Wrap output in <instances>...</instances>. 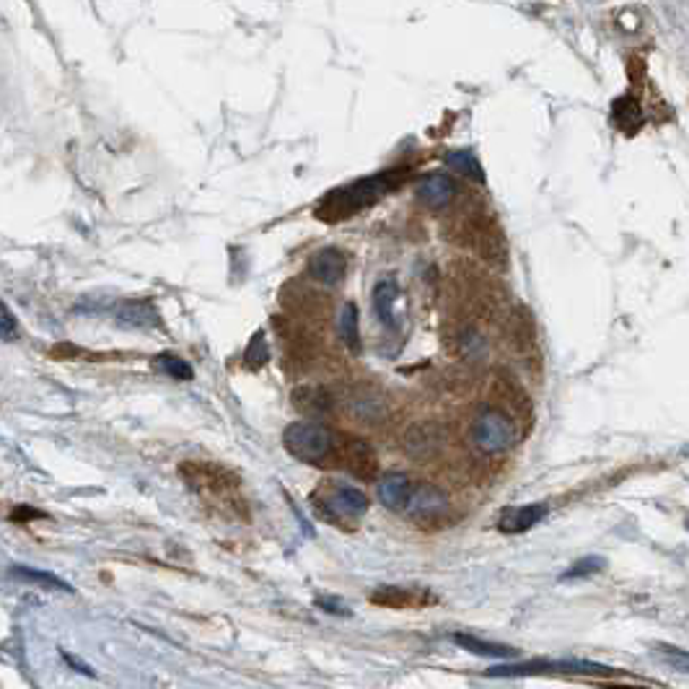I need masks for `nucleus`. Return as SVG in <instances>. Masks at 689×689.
<instances>
[{
	"label": "nucleus",
	"mask_w": 689,
	"mask_h": 689,
	"mask_svg": "<svg viewBox=\"0 0 689 689\" xmlns=\"http://www.w3.org/2000/svg\"><path fill=\"white\" fill-rule=\"evenodd\" d=\"M544 516H547V506H544V503L518 506V508H508V511L500 516L498 529L506 532V534H521V532H529L532 526H537Z\"/></svg>",
	"instance_id": "9"
},
{
	"label": "nucleus",
	"mask_w": 689,
	"mask_h": 689,
	"mask_svg": "<svg viewBox=\"0 0 689 689\" xmlns=\"http://www.w3.org/2000/svg\"><path fill=\"white\" fill-rule=\"evenodd\" d=\"M156 369L161 370V373H166L174 381H192V376H195L192 366H190L184 358L174 355V353H161V355H156Z\"/></svg>",
	"instance_id": "17"
},
{
	"label": "nucleus",
	"mask_w": 689,
	"mask_h": 689,
	"mask_svg": "<svg viewBox=\"0 0 689 689\" xmlns=\"http://www.w3.org/2000/svg\"><path fill=\"white\" fill-rule=\"evenodd\" d=\"M604 567H607V560H604V557L591 555V557H583V560H578V563H573V566L567 567L566 573H563V581L586 578V575H593V573H599V570H604Z\"/></svg>",
	"instance_id": "20"
},
{
	"label": "nucleus",
	"mask_w": 689,
	"mask_h": 689,
	"mask_svg": "<svg viewBox=\"0 0 689 689\" xmlns=\"http://www.w3.org/2000/svg\"><path fill=\"white\" fill-rule=\"evenodd\" d=\"M448 495L436 488V485H418L413 488V495L407 500V508L404 514L413 518V521H436L441 518L443 514H448Z\"/></svg>",
	"instance_id": "5"
},
{
	"label": "nucleus",
	"mask_w": 689,
	"mask_h": 689,
	"mask_svg": "<svg viewBox=\"0 0 689 689\" xmlns=\"http://www.w3.org/2000/svg\"><path fill=\"white\" fill-rule=\"evenodd\" d=\"M612 123L625 132V135H635L642 127V112H640L638 101L630 97L617 98L612 104Z\"/></svg>",
	"instance_id": "14"
},
{
	"label": "nucleus",
	"mask_w": 689,
	"mask_h": 689,
	"mask_svg": "<svg viewBox=\"0 0 689 689\" xmlns=\"http://www.w3.org/2000/svg\"><path fill=\"white\" fill-rule=\"evenodd\" d=\"M337 332L350 350H361V324H358V306L353 301H344L337 317Z\"/></svg>",
	"instance_id": "16"
},
{
	"label": "nucleus",
	"mask_w": 689,
	"mask_h": 689,
	"mask_svg": "<svg viewBox=\"0 0 689 689\" xmlns=\"http://www.w3.org/2000/svg\"><path fill=\"white\" fill-rule=\"evenodd\" d=\"M456 197V182L448 174H428L418 182V200L430 210H443Z\"/></svg>",
	"instance_id": "7"
},
{
	"label": "nucleus",
	"mask_w": 689,
	"mask_h": 689,
	"mask_svg": "<svg viewBox=\"0 0 689 689\" xmlns=\"http://www.w3.org/2000/svg\"><path fill=\"white\" fill-rule=\"evenodd\" d=\"M344 464L347 469L361 477V480H370L376 474V454L370 448L369 441H347L344 443Z\"/></svg>",
	"instance_id": "11"
},
{
	"label": "nucleus",
	"mask_w": 689,
	"mask_h": 689,
	"mask_svg": "<svg viewBox=\"0 0 689 689\" xmlns=\"http://www.w3.org/2000/svg\"><path fill=\"white\" fill-rule=\"evenodd\" d=\"M11 578L16 581H24V583H39L49 591H65V593H73V586L65 583L63 578L52 575V573H45V570H37V567L29 566H13L11 567Z\"/></svg>",
	"instance_id": "15"
},
{
	"label": "nucleus",
	"mask_w": 689,
	"mask_h": 689,
	"mask_svg": "<svg viewBox=\"0 0 689 689\" xmlns=\"http://www.w3.org/2000/svg\"><path fill=\"white\" fill-rule=\"evenodd\" d=\"M117 324L127 329H153L161 324V317L150 301H127L117 311Z\"/></svg>",
	"instance_id": "10"
},
{
	"label": "nucleus",
	"mask_w": 689,
	"mask_h": 689,
	"mask_svg": "<svg viewBox=\"0 0 689 689\" xmlns=\"http://www.w3.org/2000/svg\"><path fill=\"white\" fill-rule=\"evenodd\" d=\"M13 335H16V321H13L11 309L5 306V309H3V337L11 343V340H13Z\"/></svg>",
	"instance_id": "23"
},
{
	"label": "nucleus",
	"mask_w": 689,
	"mask_h": 689,
	"mask_svg": "<svg viewBox=\"0 0 689 689\" xmlns=\"http://www.w3.org/2000/svg\"><path fill=\"white\" fill-rule=\"evenodd\" d=\"M65 661H68V664H71V666H75V668H78V671H81V674H89V676H94V671H91V668H89V666H81V664H78V661H75L73 656H68V653H65Z\"/></svg>",
	"instance_id": "24"
},
{
	"label": "nucleus",
	"mask_w": 689,
	"mask_h": 689,
	"mask_svg": "<svg viewBox=\"0 0 689 689\" xmlns=\"http://www.w3.org/2000/svg\"><path fill=\"white\" fill-rule=\"evenodd\" d=\"M344 272H347V257L337 246H324L319 251H314L309 259V275L321 285L343 283Z\"/></svg>",
	"instance_id": "6"
},
{
	"label": "nucleus",
	"mask_w": 689,
	"mask_h": 689,
	"mask_svg": "<svg viewBox=\"0 0 689 689\" xmlns=\"http://www.w3.org/2000/svg\"><path fill=\"white\" fill-rule=\"evenodd\" d=\"M283 446L293 459L303 464H321L329 459L335 448V436L321 422L301 420V422H291L283 430Z\"/></svg>",
	"instance_id": "2"
},
{
	"label": "nucleus",
	"mask_w": 689,
	"mask_h": 689,
	"mask_svg": "<svg viewBox=\"0 0 689 689\" xmlns=\"http://www.w3.org/2000/svg\"><path fill=\"white\" fill-rule=\"evenodd\" d=\"M446 161H448V166H454L456 172L464 174L469 179H477V182L485 179L482 176V166H480V161H477V156L472 150H451Z\"/></svg>",
	"instance_id": "18"
},
{
	"label": "nucleus",
	"mask_w": 689,
	"mask_h": 689,
	"mask_svg": "<svg viewBox=\"0 0 689 689\" xmlns=\"http://www.w3.org/2000/svg\"><path fill=\"white\" fill-rule=\"evenodd\" d=\"M659 656L664 659L666 664L679 668V671H687L689 674V653L682 651V648H674V645H659Z\"/></svg>",
	"instance_id": "22"
},
{
	"label": "nucleus",
	"mask_w": 689,
	"mask_h": 689,
	"mask_svg": "<svg viewBox=\"0 0 689 689\" xmlns=\"http://www.w3.org/2000/svg\"><path fill=\"white\" fill-rule=\"evenodd\" d=\"M399 295V285L394 277H381L373 288V311L384 327H394V303Z\"/></svg>",
	"instance_id": "13"
},
{
	"label": "nucleus",
	"mask_w": 689,
	"mask_h": 689,
	"mask_svg": "<svg viewBox=\"0 0 689 689\" xmlns=\"http://www.w3.org/2000/svg\"><path fill=\"white\" fill-rule=\"evenodd\" d=\"M268 361H270V353H268V343H265V332H257L249 340V347H246V366L249 369H259Z\"/></svg>",
	"instance_id": "21"
},
{
	"label": "nucleus",
	"mask_w": 689,
	"mask_h": 689,
	"mask_svg": "<svg viewBox=\"0 0 689 689\" xmlns=\"http://www.w3.org/2000/svg\"><path fill=\"white\" fill-rule=\"evenodd\" d=\"M413 480L404 472H389L379 480V500L389 511H404L413 495Z\"/></svg>",
	"instance_id": "8"
},
{
	"label": "nucleus",
	"mask_w": 689,
	"mask_h": 689,
	"mask_svg": "<svg viewBox=\"0 0 689 689\" xmlns=\"http://www.w3.org/2000/svg\"><path fill=\"white\" fill-rule=\"evenodd\" d=\"M319 511L324 514V518L337 521V523L358 521L361 516H366V511H369V495L361 488L335 482L319 500Z\"/></svg>",
	"instance_id": "4"
},
{
	"label": "nucleus",
	"mask_w": 689,
	"mask_h": 689,
	"mask_svg": "<svg viewBox=\"0 0 689 689\" xmlns=\"http://www.w3.org/2000/svg\"><path fill=\"white\" fill-rule=\"evenodd\" d=\"M402 182V172H384L376 176L358 179L353 184H344L340 190L329 192L319 202L317 216L321 221H344L361 210L370 208L373 202H379L389 190H394Z\"/></svg>",
	"instance_id": "1"
},
{
	"label": "nucleus",
	"mask_w": 689,
	"mask_h": 689,
	"mask_svg": "<svg viewBox=\"0 0 689 689\" xmlns=\"http://www.w3.org/2000/svg\"><path fill=\"white\" fill-rule=\"evenodd\" d=\"M448 640L456 642V645H462L464 651L474 653V656H488V659H514L518 653L511 645H500V642L474 638V635H467V633H454Z\"/></svg>",
	"instance_id": "12"
},
{
	"label": "nucleus",
	"mask_w": 689,
	"mask_h": 689,
	"mask_svg": "<svg viewBox=\"0 0 689 689\" xmlns=\"http://www.w3.org/2000/svg\"><path fill=\"white\" fill-rule=\"evenodd\" d=\"M472 443L477 446V451H482L488 456L506 454L516 443V425L503 410L485 407L472 422Z\"/></svg>",
	"instance_id": "3"
},
{
	"label": "nucleus",
	"mask_w": 689,
	"mask_h": 689,
	"mask_svg": "<svg viewBox=\"0 0 689 689\" xmlns=\"http://www.w3.org/2000/svg\"><path fill=\"white\" fill-rule=\"evenodd\" d=\"M370 601H376V604H384V607H407V604H413L415 601V596L413 593H407V591L402 589H392V586H381L379 593H370Z\"/></svg>",
	"instance_id": "19"
}]
</instances>
